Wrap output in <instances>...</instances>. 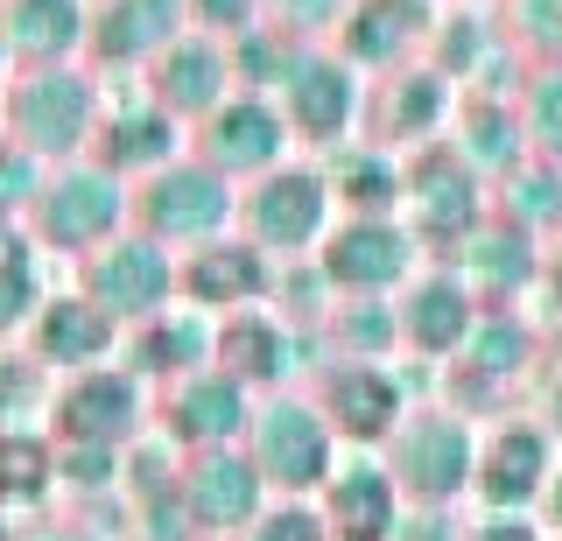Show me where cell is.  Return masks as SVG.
Here are the masks:
<instances>
[{"label": "cell", "mask_w": 562, "mask_h": 541, "mask_svg": "<svg viewBox=\"0 0 562 541\" xmlns=\"http://www.w3.org/2000/svg\"><path fill=\"white\" fill-rule=\"evenodd\" d=\"M408 225L422 233V247L429 239L464 247L485 225V177L450 142H429V148L408 155Z\"/></svg>", "instance_id": "obj_12"}, {"label": "cell", "mask_w": 562, "mask_h": 541, "mask_svg": "<svg viewBox=\"0 0 562 541\" xmlns=\"http://www.w3.org/2000/svg\"><path fill=\"white\" fill-rule=\"evenodd\" d=\"M338 359H386L401 345V295H345L330 303Z\"/></svg>", "instance_id": "obj_32"}, {"label": "cell", "mask_w": 562, "mask_h": 541, "mask_svg": "<svg viewBox=\"0 0 562 541\" xmlns=\"http://www.w3.org/2000/svg\"><path fill=\"white\" fill-rule=\"evenodd\" d=\"M254 541H330V528H324V514H310V506H281V514H260L254 520Z\"/></svg>", "instance_id": "obj_43"}, {"label": "cell", "mask_w": 562, "mask_h": 541, "mask_svg": "<svg viewBox=\"0 0 562 541\" xmlns=\"http://www.w3.org/2000/svg\"><path fill=\"white\" fill-rule=\"evenodd\" d=\"M43 408H57L43 359H0V429H29Z\"/></svg>", "instance_id": "obj_38"}, {"label": "cell", "mask_w": 562, "mask_h": 541, "mask_svg": "<svg viewBox=\"0 0 562 541\" xmlns=\"http://www.w3.org/2000/svg\"><path fill=\"white\" fill-rule=\"evenodd\" d=\"M190 29L218 43H239L254 29H268V0H190Z\"/></svg>", "instance_id": "obj_42"}, {"label": "cell", "mask_w": 562, "mask_h": 541, "mask_svg": "<svg viewBox=\"0 0 562 541\" xmlns=\"http://www.w3.org/2000/svg\"><path fill=\"white\" fill-rule=\"evenodd\" d=\"M148 99L162 113H176L183 127H198V120H211L225 106V99L239 92V71H233V43H218V36H198L190 29L183 43H169L162 57L148 64Z\"/></svg>", "instance_id": "obj_15"}, {"label": "cell", "mask_w": 562, "mask_h": 541, "mask_svg": "<svg viewBox=\"0 0 562 541\" xmlns=\"http://www.w3.org/2000/svg\"><path fill=\"white\" fill-rule=\"evenodd\" d=\"M457 99H464V84H450L436 64H408V71L380 78V99L366 113L380 120V148H394V142H422V148H429L436 134L457 120Z\"/></svg>", "instance_id": "obj_25"}, {"label": "cell", "mask_w": 562, "mask_h": 541, "mask_svg": "<svg viewBox=\"0 0 562 541\" xmlns=\"http://www.w3.org/2000/svg\"><path fill=\"white\" fill-rule=\"evenodd\" d=\"M499 22L527 64H562V0H499Z\"/></svg>", "instance_id": "obj_36"}, {"label": "cell", "mask_w": 562, "mask_h": 541, "mask_svg": "<svg viewBox=\"0 0 562 541\" xmlns=\"http://www.w3.org/2000/svg\"><path fill=\"white\" fill-rule=\"evenodd\" d=\"M450 148L464 155L479 177H514L527 155H535V148H527V127H520V106H514V99H485V92L457 99Z\"/></svg>", "instance_id": "obj_29"}, {"label": "cell", "mask_w": 562, "mask_h": 541, "mask_svg": "<svg viewBox=\"0 0 562 541\" xmlns=\"http://www.w3.org/2000/svg\"><path fill=\"white\" fill-rule=\"evenodd\" d=\"M43 183H49L43 155H29L22 142H0V218H29L35 198H43Z\"/></svg>", "instance_id": "obj_41"}, {"label": "cell", "mask_w": 562, "mask_h": 541, "mask_svg": "<svg viewBox=\"0 0 562 541\" xmlns=\"http://www.w3.org/2000/svg\"><path fill=\"white\" fill-rule=\"evenodd\" d=\"M29 330H35V359H43L49 373H85V365H105V359H113V338L127 324L105 317L85 289H70V295H49L43 317H35Z\"/></svg>", "instance_id": "obj_26"}, {"label": "cell", "mask_w": 562, "mask_h": 541, "mask_svg": "<svg viewBox=\"0 0 562 541\" xmlns=\"http://www.w3.org/2000/svg\"><path fill=\"white\" fill-rule=\"evenodd\" d=\"M330 183H338L345 218H401L408 212V162L380 142H345L330 155Z\"/></svg>", "instance_id": "obj_30"}, {"label": "cell", "mask_w": 562, "mask_h": 541, "mask_svg": "<svg viewBox=\"0 0 562 541\" xmlns=\"http://www.w3.org/2000/svg\"><path fill=\"white\" fill-rule=\"evenodd\" d=\"M57 471V443L35 429H0V499H43Z\"/></svg>", "instance_id": "obj_34"}, {"label": "cell", "mask_w": 562, "mask_h": 541, "mask_svg": "<svg viewBox=\"0 0 562 541\" xmlns=\"http://www.w3.org/2000/svg\"><path fill=\"white\" fill-rule=\"evenodd\" d=\"M8 113V142H22L29 155L57 162H85L105 127V84L92 64H43V71H14L0 92Z\"/></svg>", "instance_id": "obj_1"}, {"label": "cell", "mask_w": 562, "mask_h": 541, "mask_svg": "<svg viewBox=\"0 0 562 541\" xmlns=\"http://www.w3.org/2000/svg\"><path fill=\"white\" fill-rule=\"evenodd\" d=\"M0 49L14 71L85 64L92 49V0H0Z\"/></svg>", "instance_id": "obj_19"}, {"label": "cell", "mask_w": 562, "mask_h": 541, "mask_svg": "<svg viewBox=\"0 0 562 541\" xmlns=\"http://www.w3.org/2000/svg\"><path fill=\"white\" fill-rule=\"evenodd\" d=\"M549 436H555V443H562V380H555V387H549Z\"/></svg>", "instance_id": "obj_46"}, {"label": "cell", "mask_w": 562, "mask_h": 541, "mask_svg": "<svg viewBox=\"0 0 562 541\" xmlns=\"http://www.w3.org/2000/svg\"><path fill=\"white\" fill-rule=\"evenodd\" d=\"M499 218L527 225V233L562 225V162H549V155H527L514 177H499Z\"/></svg>", "instance_id": "obj_33"}, {"label": "cell", "mask_w": 562, "mask_h": 541, "mask_svg": "<svg viewBox=\"0 0 562 541\" xmlns=\"http://www.w3.org/2000/svg\"><path fill=\"white\" fill-rule=\"evenodd\" d=\"M520 127H527V148L562 162V64H535L520 92Z\"/></svg>", "instance_id": "obj_37"}, {"label": "cell", "mask_w": 562, "mask_h": 541, "mask_svg": "<svg viewBox=\"0 0 562 541\" xmlns=\"http://www.w3.org/2000/svg\"><path fill=\"white\" fill-rule=\"evenodd\" d=\"M134 373H155V380H190L204 373L211 359H218V317H204V309L190 303H169L162 317L134 324Z\"/></svg>", "instance_id": "obj_28"}, {"label": "cell", "mask_w": 562, "mask_h": 541, "mask_svg": "<svg viewBox=\"0 0 562 541\" xmlns=\"http://www.w3.org/2000/svg\"><path fill=\"white\" fill-rule=\"evenodd\" d=\"M324 528L330 541H394L401 528V485L386 458H345L338 471L324 478Z\"/></svg>", "instance_id": "obj_22"}, {"label": "cell", "mask_w": 562, "mask_h": 541, "mask_svg": "<svg viewBox=\"0 0 562 541\" xmlns=\"http://www.w3.org/2000/svg\"><path fill=\"white\" fill-rule=\"evenodd\" d=\"M527 352H535V330H527L514 309H485L479 330H471V345H464V365L485 373V380H506V373L527 365Z\"/></svg>", "instance_id": "obj_35"}, {"label": "cell", "mask_w": 562, "mask_h": 541, "mask_svg": "<svg viewBox=\"0 0 562 541\" xmlns=\"http://www.w3.org/2000/svg\"><path fill=\"white\" fill-rule=\"evenodd\" d=\"M457 274L471 282V295H479V303H499V309H506V295H520V289L541 274L535 233H527V225H514V218H485L479 233L457 247Z\"/></svg>", "instance_id": "obj_27"}, {"label": "cell", "mask_w": 562, "mask_h": 541, "mask_svg": "<svg viewBox=\"0 0 562 541\" xmlns=\"http://www.w3.org/2000/svg\"><path fill=\"white\" fill-rule=\"evenodd\" d=\"M8 78H14V57H8V49H0V92H8Z\"/></svg>", "instance_id": "obj_47"}, {"label": "cell", "mask_w": 562, "mask_h": 541, "mask_svg": "<svg viewBox=\"0 0 562 541\" xmlns=\"http://www.w3.org/2000/svg\"><path fill=\"white\" fill-rule=\"evenodd\" d=\"M479 443L485 436L457 408H408V422L386 436V471H394L401 499L450 506L464 485H479Z\"/></svg>", "instance_id": "obj_6"}, {"label": "cell", "mask_w": 562, "mask_h": 541, "mask_svg": "<svg viewBox=\"0 0 562 541\" xmlns=\"http://www.w3.org/2000/svg\"><path fill=\"white\" fill-rule=\"evenodd\" d=\"M29 233L43 253H99L105 239L134 233V183L113 177L105 162H57L43 183V198H35L29 212Z\"/></svg>", "instance_id": "obj_3"}, {"label": "cell", "mask_w": 562, "mask_h": 541, "mask_svg": "<svg viewBox=\"0 0 562 541\" xmlns=\"http://www.w3.org/2000/svg\"><path fill=\"white\" fill-rule=\"evenodd\" d=\"M239 198L246 190L233 177H218L204 155H183V162L155 169L148 183H134V225L176 253H198L211 239L239 233Z\"/></svg>", "instance_id": "obj_4"}, {"label": "cell", "mask_w": 562, "mask_h": 541, "mask_svg": "<svg viewBox=\"0 0 562 541\" xmlns=\"http://www.w3.org/2000/svg\"><path fill=\"white\" fill-rule=\"evenodd\" d=\"M260 499H268V478H260L254 450H198L183 471V506L198 528H246L260 520Z\"/></svg>", "instance_id": "obj_24"}, {"label": "cell", "mask_w": 562, "mask_h": 541, "mask_svg": "<svg viewBox=\"0 0 562 541\" xmlns=\"http://www.w3.org/2000/svg\"><path fill=\"white\" fill-rule=\"evenodd\" d=\"M268 99L281 106V120L295 127V142H316V148L351 142V127H359L366 106H373L366 71L345 57L338 43H295Z\"/></svg>", "instance_id": "obj_5"}, {"label": "cell", "mask_w": 562, "mask_h": 541, "mask_svg": "<svg viewBox=\"0 0 562 541\" xmlns=\"http://www.w3.org/2000/svg\"><path fill=\"white\" fill-rule=\"evenodd\" d=\"M190 36V0H92V71H148Z\"/></svg>", "instance_id": "obj_17"}, {"label": "cell", "mask_w": 562, "mask_h": 541, "mask_svg": "<svg viewBox=\"0 0 562 541\" xmlns=\"http://www.w3.org/2000/svg\"><path fill=\"white\" fill-rule=\"evenodd\" d=\"M316 268L338 295H401L422 274V233L408 218H338Z\"/></svg>", "instance_id": "obj_10"}, {"label": "cell", "mask_w": 562, "mask_h": 541, "mask_svg": "<svg viewBox=\"0 0 562 541\" xmlns=\"http://www.w3.org/2000/svg\"><path fill=\"white\" fill-rule=\"evenodd\" d=\"M351 0H268V29H281V36L295 43H338Z\"/></svg>", "instance_id": "obj_40"}, {"label": "cell", "mask_w": 562, "mask_h": 541, "mask_svg": "<svg viewBox=\"0 0 562 541\" xmlns=\"http://www.w3.org/2000/svg\"><path fill=\"white\" fill-rule=\"evenodd\" d=\"M43 274H35V253L29 247H0V338L8 330H29L43 317Z\"/></svg>", "instance_id": "obj_39"}, {"label": "cell", "mask_w": 562, "mask_h": 541, "mask_svg": "<svg viewBox=\"0 0 562 541\" xmlns=\"http://www.w3.org/2000/svg\"><path fill=\"white\" fill-rule=\"evenodd\" d=\"M254 387H239L225 365H204V373H190V380H169V394H162V422L176 443H190V450H225V443H239L246 429H254Z\"/></svg>", "instance_id": "obj_18"}, {"label": "cell", "mask_w": 562, "mask_h": 541, "mask_svg": "<svg viewBox=\"0 0 562 541\" xmlns=\"http://www.w3.org/2000/svg\"><path fill=\"white\" fill-rule=\"evenodd\" d=\"M239 387H281L295 365V338H289V317L274 309H239V317H218V359Z\"/></svg>", "instance_id": "obj_31"}, {"label": "cell", "mask_w": 562, "mask_h": 541, "mask_svg": "<svg viewBox=\"0 0 562 541\" xmlns=\"http://www.w3.org/2000/svg\"><path fill=\"white\" fill-rule=\"evenodd\" d=\"M541 514L562 528V464H555V478H549V493H541Z\"/></svg>", "instance_id": "obj_45"}, {"label": "cell", "mask_w": 562, "mask_h": 541, "mask_svg": "<svg viewBox=\"0 0 562 541\" xmlns=\"http://www.w3.org/2000/svg\"><path fill=\"white\" fill-rule=\"evenodd\" d=\"M190 142V127L176 113H162L148 92L127 99V106H105V127H99V142H92V162H105L113 177H127V183H148L155 169H169V162H183V148Z\"/></svg>", "instance_id": "obj_20"}, {"label": "cell", "mask_w": 562, "mask_h": 541, "mask_svg": "<svg viewBox=\"0 0 562 541\" xmlns=\"http://www.w3.org/2000/svg\"><path fill=\"white\" fill-rule=\"evenodd\" d=\"M316 401H324L338 443H351V450H386V436L408 422V394H401V380L380 359H338L324 373Z\"/></svg>", "instance_id": "obj_16"}, {"label": "cell", "mask_w": 562, "mask_h": 541, "mask_svg": "<svg viewBox=\"0 0 562 541\" xmlns=\"http://www.w3.org/2000/svg\"><path fill=\"white\" fill-rule=\"evenodd\" d=\"M479 295H471L464 274H415L408 289H401V345L422 359H464L471 330H479Z\"/></svg>", "instance_id": "obj_23"}, {"label": "cell", "mask_w": 562, "mask_h": 541, "mask_svg": "<svg viewBox=\"0 0 562 541\" xmlns=\"http://www.w3.org/2000/svg\"><path fill=\"white\" fill-rule=\"evenodd\" d=\"M246 450H254L268 493H316V485L338 471V429H330L324 401L303 394H274L254 408V429H246Z\"/></svg>", "instance_id": "obj_8"}, {"label": "cell", "mask_w": 562, "mask_h": 541, "mask_svg": "<svg viewBox=\"0 0 562 541\" xmlns=\"http://www.w3.org/2000/svg\"><path fill=\"white\" fill-rule=\"evenodd\" d=\"M190 155H204L218 177H233L239 190L274 177L281 162H295V127L281 120L268 92H233L211 120L190 127Z\"/></svg>", "instance_id": "obj_9"}, {"label": "cell", "mask_w": 562, "mask_h": 541, "mask_svg": "<svg viewBox=\"0 0 562 541\" xmlns=\"http://www.w3.org/2000/svg\"><path fill=\"white\" fill-rule=\"evenodd\" d=\"M281 289L274 253H260L246 233H225L211 247L183 253V303L204 309V317H239V309H260Z\"/></svg>", "instance_id": "obj_14"}, {"label": "cell", "mask_w": 562, "mask_h": 541, "mask_svg": "<svg viewBox=\"0 0 562 541\" xmlns=\"http://www.w3.org/2000/svg\"><path fill=\"white\" fill-rule=\"evenodd\" d=\"M549 478H555V436L535 429V422H499L479 443V485L471 493L492 514H514V506L549 493Z\"/></svg>", "instance_id": "obj_21"}, {"label": "cell", "mask_w": 562, "mask_h": 541, "mask_svg": "<svg viewBox=\"0 0 562 541\" xmlns=\"http://www.w3.org/2000/svg\"><path fill=\"white\" fill-rule=\"evenodd\" d=\"M338 183H330V169L316 162H281L274 177L246 183L239 198V233L254 239L260 253H274L281 268L289 260H316L324 253V239L338 233Z\"/></svg>", "instance_id": "obj_2"}, {"label": "cell", "mask_w": 562, "mask_h": 541, "mask_svg": "<svg viewBox=\"0 0 562 541\" xmlns=\"http://www.w3.org/2000/svg\"><path fill=\"white\" fill-rule=\"evenodd\" d=\"M464 541H541L527 520H514V514H499V520H485V528H471Z\"/></svg>", "instance_id": "obj_44"}, {"label": "cell", "mask_w": 562, "mask_h": 541, "mask_svg": "<svg viewBox=\"0 0 562 541\" xmlns=\"http://www.w3.org/2000/svg\"><path fill=\"white\" fill-rule=\"evenodd\" d=\"M78 289L92 295L105 317L148 324V317H162L176 295H183V253L162 247V239H148V233L134 225V233L105 239L99 253L78 260Z\"/></svg>", "instance_id": "obj_7"}, {"label": "cell", "mask_w": 562, "mask_h": 541, "mask_svg": "<svg viewBox=\"0 0 562 541\" xmlns=\"http://www.w3.org/2000/svg\"><path fill=\"white\" fill-rule=\"evenodd\" d=\"M140 422H148V394H140L134 365H85V373H64L57 408H49L57 443H99V450H120Z\"/></svg>", "instance_id": "obj_11"}, {"label": "cell", "mask_w": 562, "mask_h": 541, "mask_svg": "<svg viewBox=\"0 0 562 541\" xmlns=\"http://www.w3.org/2000/svg\"><path fill=\"white\" fill-rule=\"evenodd\" d=\"M436 14H443V0H351V14L338 29V49L366 78H394V71H408V64L429 57Z\"/></svg>", "instance_id": "obj_13"}]
</instances>
